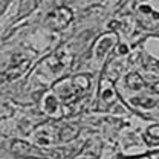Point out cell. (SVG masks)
<instances>
[{
  "mask_svg": "<svg viewBox=\"0 0 159 159\" xmlns=\"http://www.w3.org/2000/svg\"><path fill=\"white\" fill-rule=\"evenodd\" d=\"M148 135L153 138L152 141H148V142L159 144V125H153V127H150V129H148Z\"/></svg>",
  "mask_w": 159,
  "mask_h": 159,
  "instance_id": "obj_7",
  "label": "cell"
},
{
  "mask_svg": "<svg viewBox=\"0 0 159 159\" xmlns=\"http://www.w3.org/2000/svg\"><path fill=\"white\" fill-rule=\"evenodd\" d=\"M119 52H121V54H125V52H127V46H121V48H119Z\"/></svg>",
  "mask_w": 159,
  "mask_h": 159,
  "instance_id": "obj_10",
  "label": "cell"
},
{
  "mask_svg": "<svg viewBox=\"0 0 159 159\" xmlns=\"http://www.w3.org/2000/svg\"><path fill=\"white\" fill-rule=\"evenodd\" d=\"M127 84L133 89V90H138V89H142V87H145V83H144V80L139 77L138 74H130L129 77H127Z\"/></svg>",
  "mask_w": 159,
  "mask_h": 159,
  "instance_id": "obj_3",
  "label": "cell"
},
{
  "mask_svg": "<svg viewBox=\"0 0 159 159\" xmlns=\"http://www.w3.org/2000/svg\"><path fill=\"white\" fill-rule=\"evenodd\" d=\"M70 21H72V12H70V9L61 6V8L55 9L54 12H51L46 17V26H49L51 29H63Z\"/></svg>",
  "mask_w": 159,
  "mask_h": 159,
  "instance_id": "obj_1",
  "label": "cell"
},
{
  "mask_svg": "<svg viewBox=\"0 0 159 159\" xmlns=\"http://www.w3.org/2000/svg\"><path fill=\"white\" fill-rule=\"evenodd\" d=\"M132 102L133 104H138V106H142V107H153V106H156V102L153 101V99H145V98H133L132 99Z\"/></svg>",
  "mask_w": 159,
  "mask_h": 159,
  "instance_id": "obj_6",
  "label": "cell"
},
{
  "mask_svg": "<svg viewBox=\"0 0 159 159\" xmlns=\"http://www.w3.org/2000/svg\"><path fill=\"white\" fill-rule=\"evenodd\" d=\"M11 150L19 156H31L34 153V147L29 145L28 142H23V141H14L11 144Z\"/></svg>",
  "mask_w": 159,
  "mask_h": 159,
  "instance_id": "obj_2",
  "label": "cell"
},
{
  "mask_svg": "<svg viewBox=\"0 0 159 159\" xmlns=\"http://www.w3.org/2000/svg\"><path fill=\"white\" fill-rule=\"evenodd\" d=\"M46 110L49 112V113H54L55 110H57V101L54 97H48L46 98Z\"/></svg>",
  "mask_w": 159,
  "mask_h": 159,
  "instance_id": "obj_8",
  "label": "cell"
},
{
  "mask_svg": "<svg viewBox=\"0 0 159 159\" xmlns=\"http://www.w3.org/2000/svg\"><path fill=\"white\" fill-rule=\"evenodd\" d=\"M77 133H78V127H75V125H67L66 129L61 130L60 139H61V141H69V139H72L74 136H77Z\"/></svg>",
  "mask_w": 159,
  "mask_h": 159,
  "instance_id": "obj_4",
  "label": "cell"
},
{
  "mask_svg": "<svg viewBox=\"0 0 159 159\" xmlns=\"http://www.w3.org/2000/svg\"><path fill=\"white\" fill-rule=\"evenodd\" d=\"M152 92H155V93H159V83H155V84L152 86Z\"/></svg>",
  "mask_w": 159,
  "mask_h": 159,
  "instance_id": "obj_9",
  "label": "cell"
},
{
  "mask_svg": "<svg viewBox=\"0 0 159 159\" xmlns=\"http://www.w3.org/2000/svg\"><path fill=\"white\" fill-rule=\"evenodd\" d=\"M112 44H113V40L109 39V37H106V44H104V41H102V43H101V46H98V52H97V55L101 58V57L107 52V49H109Z\"/></svg>",
  "mask_w": 159,
  "mask_h": 159,
  "instance_id": "obj_5",
  "label": "cell"
}]
</instances>
